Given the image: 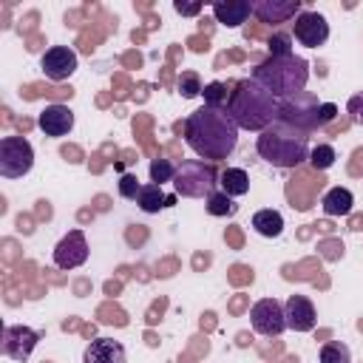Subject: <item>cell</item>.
Segmentation results:
<instances>
[{
	"instance_id": "cell-1",
	"label": "cell",
	"mask_w": 363,
	"mask_h": 363,
	"mask_svg": "<svg viewBox=\"0 0 363 363\" xmlns=\"http://www.w3.org/2000/svg\"><path fill=\"white\" fill-rule=\"evenodd\" d=\"M238 125L230 116L227 108H213V105H201L196 108L187 119H184V142L187 147L207 162H221L227 156H233L235 145H238Z\"/></svg>"
},
{
	"instance_id": "cell-2",
	"label": "cell",
	"mask_w": 363,
	"mask_h": 363,
	"mask_svg": "<svg viewBox=\"0 0 363 363\" xmlns=\"http://www.w3.org/2000/svg\"><path fill=\"white\" fill-rule=\"evenodd\" d=\"M227 111H230V116L235 119V125L241 130L261 133L264 128H269L281 116V99L272 96L252 77H247V79H238L233 85L230 99H227Z\"/></svg>"
},
{
	"instance_id": "cell-3",
	"label": "cell",
	"mask_w": 363,
	"mask_h": 363,
	"mask_svg": "<svg viewBox=\"0 0 363 363\" xmlns=\"http://www.w3.org/2000/svg\"><path fill=\"white\" fill-rule=\"evenodd\" d=\"M255 150L264 162H269L272 167H298L303 162H309V133L275 119L269 128H264L255 139Z\"/></svg>"
},
{
	"instance_id": "cell-4",
	"label": "cell",
	"mask_w": 363,
	"mask_h": 363,
	"mask_svg": "<svg viewBox=\"0 0 363 363\" xmlns=\"http://www.w3.org/2000/svg\"><path fill=\"white\" fill-rule=\"evenodd\" d=\"M258 85H264L272 96L278 99H289L301 91H306V82H309V62L298 54L292 57H267L261 60L252 74H250Z\"/></svg>"
},
{
	"instance_id": "cell-5",
	"label": "cell",
	"mask_w": 363,
	"mask_h": 363,
	"mask_svg": "<svg viewBox=\"0 0 363 363\" xmlns=\"http://www.w3.org/2000/svg\"><path fill=\"white\" fill-rule=\"evenodd\" d=\"M335 116H337V105L335 102H318L315 94L301 91V94H295L289 99H281V116L278 119L312 133V130L329 125Z\"/></svg>"
},
{
	"instance_id": "cell-6",
	"label": "cell",
	"mask_w": 363,
	"mask_h": 363,
	"mask_svg": "<svg viewBox=\"0 0 363 363\" xmlns=\"http://www.w3.org/2000/svg\"><path fill=\"white\" fill-rule=\"evenodd\" d=\"M218 184V170L213 162H204V159H187L176 167V176H173V190L176 196H184V199H207Z\"/></svg>"
},
{
	"instance_id": "cell-7",
	"label": "cell",
	"mask_w": 363,
	"mask_h": 363,
	"mask_svg": "<svg viewBox=\"0 0 363 363\" xmlns=\"http://www.w3.org/2000/svg\"><path fill=\"white\" fill-rule=\"evenodd\" d=\"M34 167V147L26 136H3L0 139V176L23 179Z\"/></svg>"
},
{
	"instance_id": "cell-8",
	"label": "cell",
	"mask_w": 363,
	"mask_h": 363,
	"mask_svg": "<svg viewBox=\"0 0 363 363\" xmlns=\"http://www.w3.org/2000/svg\"><path fill=\"white\" fill-rule=\"evenodd\" d=\"M250 323L258 335H267V337H275L286 329V315H284V303L275 301V298H261L252 303L250 309Z\"/></svg>"
},
{
	"instance_id": "cell-9",
	"label": "cell",
	"mask_w": 363,
	"mask_h": 363,
	"mask_svg": "<svg viewBox=\"0 0 363 363\" xmlns=\"http://www.w3.org/2000/svg\"><path fill=\"white\" fill-rule=\"evenodd\" d=\"M292 34H295V40H298L301 45L318 48V45H323V43L329 40V23H326L323 14L303 9V11L295 17V23H292Z\"/></svg>"
},
{
	"instance_id": "cell-10",
	"label": "cell",
	"mask_w": 363,
	"mask_h": 363,
	"mask_svg": "<svg viewBox=\"0 0 363 363\" xmlns=\"http://www.w3.org/2000/svg\"><path fill=\"white\" fill-rule=\"evenodd\" d=\"M88 261V241H85V233L82 230H71L65 233L57 247H54V264L60 269H77Z\"/></svg>"
},
{
	"instance_id": "cell-11",
	"label": "cell",
	"mask_w": 363,
	"mask_h": 363,
	"mask_svg": "<svg viewBox=\"0 0 363 363\" xmlns=\"http://www.w3.org/2000/svg\"><path fill=\"white\" fill-rule=\"evenodd\" d=\"M37 340H40V332H37V329L23 326V323H9V326L3 329V343H0V349H3V354L11 357V360H26V357L34 352Z\"/></svg>"
},
{
	"instance_id": "cell-12",
	"label": "cell",
	"mask_w": 363,
	"mask_h": 363,
	"mask_svg": "<svg viewBox=\"0 0 363 363\" xmlns=\"http://www.w3.org/2000/svg\"><path fill=\"white\" fill-rule=\"evenodd\" d=\"M40 68H43V74H45L48 79L62 82V79H68V77L77 71V54H74L68 45H51V48L43 54Z\"/></svg>"
},
{
	"instance_id": "cell-13",
	"label": "cell",
	"mask_w": 363,
	"mask_h": 363,
	"mask_svg": "<svg viewBox=\"0 0 363 363\" xmlns=\"http://www.w3.org/2000/svg\"><path fill=\"white\" fill-rule=\"evenodd\" d=\"M284 315H286V329H295V332H312L318 320L315 303L306 295H289L284 303Z\"/></svg>"
},
{
	"instance_id": "cell-14",
	"label": "cell",
	"mask_w": 363,
	"mask_h": 363,
	"mask_svg": "<svg viewBox=\"0 0 363 363\" xmlns=\"http://www.w3.org/2000/svg\"><path fill=\"white\" fill-rule=\"evenodd\" d=\"M301 11V0H252V14L261 23H286Z\"/></svg>"
},
{
	"instance_id": "cell-15",
	"label": "cell",
	"mask_w": 363,
	"mask_h": 363,
	"mask_svg": "<svg viewBox=\"0 0 363 363\" xmlns=\"http://www.w3.org/2000/svg\"><path fill=\"white\" fill-rule=\"evenodd\" d=\"M37 125L45 136H68L74 130V113L68 105H45L37 116Z\"/></svg>"
},
{
	"instance_id": "cell-16",
	"label": "cell",
	"mask_w": 363,
	"mask_h": 363,
	"mask_svg": "<svg viewBox=\"0 0 363 363\" xmlns=\"http://www.w3.org/2000/svg\"><path fill=\"white\" fill-rule=\"evenodd\" d=\"M125 346L113 337H96L85 346L82 352V363H125Z\"/></svg>"
},
{
	"instance_id": "cell-17",
	"label": "cell",
	"mask_w": 363,
	"mask_h": 363,
	"mask_svg": "<svg viewBox=\"0 0 363 363\" xmlns=\"http://www.w3.org/2000/svg\"><path fill=\"white\" fill-rule=\"evenodd\" d=\"M250 14H252V0H218V3H213V17L227 28H238L241 23H247Z\"/></svg>"
},
{
	"instance_id": "cell-18",
	"label": "cell",
	"mask_w": 363,
	"mask_h": 363,
	"mask_svg": "<svg viewBox=\"0 0 363 363\" xmlns=\"http://www.w3.org/2000/svg\"><path fill=\"white\" fill-rule=\"evenodd\" d=\"M218 187L227 193V196H247L250 193V176L244 167H224L218 173Z\"/></svg>"
},
{
	"instance_id": "cell-19",
	"label": "cell",
	"mask_w": 363,
	"mask_h": 363,
	"mask_svg": "<svg viewBox=\"0 0 363 363\" xmlns=\"http://www.w3.org/2000/svg\"><path fill=\"white\" fill-rule=\"evenodd\" d=\"M136 204H139L142 213H159V210L170 207V196H164V190L150 182V184H142V190L136 196Z\"/></svg>"
},
{
	"instance_id": "cell-20",
	"label": "cell",
	"mask_w": 363,
	"mask_h": 363,
	"mask_svg": "<svg viewBox=\"0 0 363 363\" xmlns=\"http://www.w3.org/2000/svg\"><path fill=\"white\" fill-rule=\"evenodd\" d=\"M320 204H323V213L326 216H346L352 210V204H354V196L346 187H332V190H326V196H323Z\"/></svg>"
},
{
	"instance_id": "cell-21",
	"label": "cell",
	"mask_w": 363,
	"mask_h": 363,
	"mask_svg": "<svg viewBox=\"0 0 363 363\" xmlns=\"http://www.w3.org/2000/svg\"><path fill=\"white\" fill-rule=\"evenodd\" d=\"M252 227L264 238H278L284 233V216L278 210H258L252 216Z\"/></svg>"
},
{
	"instance_id": "cell-22",
	"label": "cell",
	"mask_w": 363,
	"mask_h": 363,
	"mask_svg": "<svg viewBox=\"0 0 363 363\" xmlns=\"http://www.w3.org/2000/svg\"><path fill=\"white\" fill-rule=\"evenodd\" d=\"M235 210H238V204H235L233 196H227L224 190H213V193L207 196V213H210V216L224 218V216H235Z\"/></svg>"
},
{
	"instance_id": "cell-23",
	"label": "cell",
	"mask_w": 363,
	"mask_h": 363,
	"mask_svg": "<svg viewBox=\"0 0 363 363\" xmlns=\"http://www.w3.org/2000/svg\"><path fill=\"white\" fill-rule=\"evenodd\" d=\"M318 357H320V363H352V352H349V346L340 343V340L323 343Z\"/></svg>"
},
{
	"instance_id": "cell-24",
	"label": "cell",
	"mask_w": 363,
	"mask_h": 363,
	"mask_svg": "<svg viewBox=\"0 0 363 363\" xmlns=\"http://www.w3.org/2000/svg\"><path fill=\"white\" fill-rule=\"evenodd\" d=\"M201 96H204V105L227 108L230 91H227V85H224V82H207V85H204V91H201Z\"/></svg>"
},
{
	"instance_id": "cell-25",
	"label": "cell",
	"mask_w": 363,
	"mask_h": 363,
	"mask_svg": "<svg viewBox=\"0 0 363 363\" xmlns=\"http://www.w3.org/2000/svg\"><path fill=\"white\" fill-rule=\"evenodd\" d=\"M335 147L332 145H315L312 150H309V164L315 167V170H329L332 164H335Z\"/></svg>"
},
{
	"instance_id": "cell-26",
	"label": "cell",
	"mask_w": 363,
	"mask_h": 363,
	"mask_svg": "<svg viewBox=\"0 0 363 363\" xmlns=\"http://www.w3.org/2000/svg\"><path fill=\"white\" fill-rule=\"evenodd\" d=\"M267 48H269V57H292L295 48H292V34L286 31H278L267 40Z\"/></svg>"
},
{
	"instance_id": "cell-27",
	"label": "cell",
	"mask_w": 363,
	"mask_h": 363,
	"mask_svg": "<svg viewBox=\"0 0 363 363\" xmlns=\"http://www.w3.org/2000/svg\"><path fill=\"white\" fill-rule=\"evenodd\" d=\"M173 176H176V164L170 162V159H153L150 162V182L153 184H164V182H173Z\"/></svg>"
},
{
	"instance_id": "cell-28",
	"label": "cell",
	"mask_w": 363,
	"mask_h": 363,
	"mask_svg": "<svg viewBox=\"0 0 363 363\" xmlns=\"http://www.w3.org/2000/svg\"><path fill=\"white\" fill-rule=\"evenodd\" d=\"M204 88H201V79H199V74L196 71H184L182 77H179V94L184 96V99H193V96H199Z\"/></svg>"
},
{
	"instance_id": "cell-29",
	"label": "cell",
	"mask_w": 363,
	"mask_h": 363,
	"mask_svg": "<svg viewBox=\"0 0 363 363\" xmlns=\"http://www.w3.org/2000/svg\"><path fill=\"white\" fill-rule=\"evenodd\" d=\"M139 190H142V184H139V179H136L133 173H125V176L119 179V196H122V199H133V201H136Z\"/></svg>"
},
{
	"instance_id": "cell-30",
	"label": "cell",
	"mask_w": 363,
	"mask_h": 363,
	"mask_svg": "<svg viewBox=\"0 0 363 363\" xmlns=\"http://www.w3.org/2000/svg\"><path fill=\"white\" fill-rule=\"evenodd\" d=\"M346 111L352 113V119H354L357 125H363V91H360V94H354V96H349Z\"/></svg>"
},
{
	"instance_id": "cell-31",
	"label": "cell",
	"mask_w": 363,
	"mask_h": 363,
	"mask_svg": "<svg viewBox=\"0 0 363 363\" xmlns=\"http://www.w3.org/2000/svg\"><path fill=\"white\" fill-rule=\"evenodd\" d=\"M173 9H176L179 14H199V11H201V3H182V0H176Z\"/></svg>"
}]
</instances>
